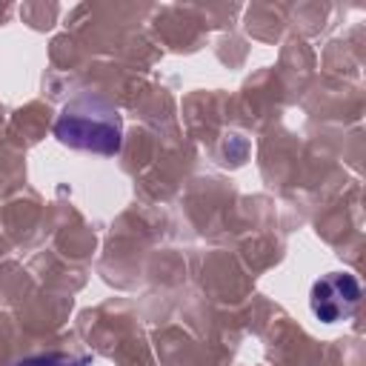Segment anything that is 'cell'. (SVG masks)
Wrapping results in <instances>:
<instances>
[{
	"mask_svg": "<svg viewBox=\"0 0 366 366\" xmlns=\"http://www.w3.org/2000/svg\"><path fill=\"white\" fill-rule=\"evenodd\" d=\"M54 134L71 149L114 154L120 152V114L109 100L83 94L60 112Z\"/></svg>",
	"mask_w": 366,
	"mask_h": 366,
	"instance_id": "1",
	"label": "cell"
},
{
	"mask_svg": "<svg viewBox=\"0 0 366 366\" xmlns=\"http://www.w3.org/2000/svg\"><path fill=\"white\" fill-rule=\"evenodd\" d=\"M357 300H360V283L352 274L332 272L312 286L309 306L317 320L337 323V320H346L357 309Z\"/></svg>",
	"mask_w": 366,
	"mask_h": 366,
	"instance_id": "2",
	"label": "cell"
},
{
	"mask_svg": "<svg viewBox=\"0 0 366 366\" xmlns=\"http://www.w3.org/2000/svg\"><path fill=\"white\" fill-rule=\"evenodd\" d=\"M11 366H92V360L89 357H71V355H46V357L17 360Z\"/></svg>",
	"mask_w": 366,
	"mask_h": 366,
	"instance_id": "3",
	"label": "cell"
}]
</instances>
